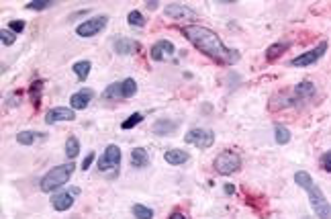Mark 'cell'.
<instances>
[{"label": "cell", "instance_id": "cell-8", "mask_svg": "<svg viewBox=\"0 0 331 219\" xmlns=\"http://www.w3.org/2000/svg\"><path fill=\"white\" fill-rule=\"evenodd\" d=\"M325 52H327V41H321L317 47L311 49V52H307V54H303V55L295 57L293 62H290V66H295V68H307V66H313L315 62H319V59L325 55Z\"/></svg>", "mask_w": 331, "mask_h": 219}, {"label": "cell", "instance_id": "cell-32", "mask_svg": "<svg viewBox=\"0 0 331 219\" xmlns=\"http://www.w3.org/2000/svg\"><path fill=\"white\" fill-rule=\"evenodd\" d=\"M8 29H11L13 33H21L25 29V21H11L8 23Z\"/></svg>", "mask_w": 331, "mask_h": 219}, {"label": "cell", "instance_id": "cell-33", "mask_svg": "<svg viewBox=\"0 0 331 219\" xmlns=\"http://www.w3.org/2000/svg\"><path fill=\"white\" fill-rule=\"evenodd\" d=\"M321 166H323V170H327V172H331V150L321 158Z\"/></svg>", "mask_w": 331, "mask_h": 219}, {"label": "cell", "instance_id": "cell-4", "mask_svg": "<svg viewBox=\"0 0 331 219\" xmlns=\"http://www.w3.org/2000/svg\"><path fill=\"white\" fill-rule=\"evenodd\" d=\"M215 170L223 176H229V174H235L239 168H241V156L237 152H223L215 158Z\"/></svg>", "mask_w": 331, "mask_h": 219}, {"label": "cell", "instance_id": "cell-37", "mask_svg": "<svg viewBox=\"0 0 331 219\" xmlns=\"http://www.w3.org/2000/svg\"><path fill=\"white\" fill-rule=\"evenodd\" d=\"M145 6L151 8V11H155V8H158V2H145Z\"/></svg>", "mask_w": 331, "mask_h": 219}, {"label": "cell", "instance_id": "cell-22", "mask_svg": "<svg viewBox=\"0 0 331 219\" xmlns=\"http://www.w3.org/2000/svg\"><path fill=\"white\" fill-rule=\"evenodd\" d=\"M178 129V123L174 121V123H170V121H158L153 125V133L155 135H170L172 131H176Z\"/></svg>", "mask_w": 331, "mask_h": 219}, {"label": "cell", "instance_id": "cell-10", "mask_svg": "<svg viewBox=\"0 0 331 219\" xmlns=\"http://www.w3.org/2000/svg\"><path fill=\"white\" fill-rule=\"evenodd\" d=\"M174 52H176L174 43L168 41V39H162V41L153 43L149 54H151V59H155V62H164V59H168L170 55H174Z\"/></svg>", "mask_w": 331, "mask_h": 219}, {"label": "cell", "instance_id": "cell-31", "mask_svg": "<svg viewBox=\"0 0 331 219\" xmlns=\"http://www.w3.org/2000/svg\"><path fill=\"white\" fill-rule=\"evenodd\" d=\"M50 6H53V2H37V0H33V2L25 4V8H29V11H45Z\"/></svg>", "mask_w": 331, "mask_h": 219}, {"label": "cell", "instance_id": "cell-5", "mask_svg": "<svg viewBox=\"0 0 331 219\" xmlns=\"http://www.w3.org/2000/svg\"><path fill=\"white\" fill-rule=\"evenodd\" d=\"M106 23H109V17H104V15L88 18V21H84V23H80L76 27V35L78 37H94L106 27Z\"/></svg>", "mask_w": 331, "mask_h": 219}, {"label": "cell", "instance_id": "cell-12", "mask_svg": "<svg viewBox=\"0 0 331 219\" xmlns=\"http://www.w3.org/2000/svg\"><path fill=\"white\" fill-rule=\"evenodd\" d=\"M92 98H94V92L90 88H82V91H78L70 96V105H72L74 111H82V109H86L90 105Z\"/></svg>", "mask_w": 331, "mask_h": 219}, {"label": "cell", "instance_id": "cell-21", "mask_svg": "<svg viewBox=\"0 0 331 219\" xmlns=\"http://www.w3.org/2000/svg\"><path fill=\"white\" fill-rule=\"evenodd\" d=\"M102 98H104V101H116V98H123L121 82H113V84L106 86V91L102 92Z\"/></svg>", "mask_w": 331, "mask_h": 219}, {"label": "cell", "instance_id": "cell-11", "mask_svg": "<svg viewBox=\"0 0 331 219\" xmlns=\"http://www.w3.org/2000/svg\"><path fill=\"white\" fill-rule=\"evenodd\" d=\"M164 15L170 17V18H176V21H182V18H192L194 11L186 4H180V2H170L168 6L164 8Z\"/></svg>", "mask_w": 331, "mask_h": 219}, {"label": "cell", "instance_id": "cell-19", "mask_svg": "<svg viewBox=\"0 0 331 219\" xmlns=\"http://www.w3.org/2000/svg\"><path fill=\"white\" fill-rule=\"evenodd\" d=\"M288 47H290V41H276V43H272L266 49V57L268 59H276L280 55H284V52H288Z\"/></svg>", "mask_w": 331, "mask_h": 219}, {"label": "cell", "instance_id": "cell-2", "mask_svg": "<svg viewBox=\"0 0 331 219\" xmlns=\"http://www.w3.org/2000/svg\"><path fill=\"white\" fill-rule=\"evenodd\" d=\"M295 182L309 195V201H311V207H313L315 215L319 219H331V205L327 201V197L323 195V191H321V188L313 182L311 174L305 172V170H298L295 174Z\"/></svg>", "mask_w": 331, "mask_h": 219}, {"label": "cell", "instance_id": "cell-13", "mask_svg": "<svg viewBox=\"0 0 331 219\" xmlns=\"http://www.w3.org/2000/svg\"><path fill=\"white\" fill-rule=\"evenodd\" d=\"M51 205H53L55 211H67V209H72V205H74V195L70 191L55 193L51 199Z\"/></svg>", "mask_w": 331, "mask_h": 219}, {"label": "cell", "instance_id": "cell-36", "mask_svg": "<svg viewBox=\"0 0 331 219\" xmlns=\"http://www.w3.org/2000/svg\"><path fill=\"white\" fill-rule=\"evenodd\" d=\"M225 193L227 195H233V193H235V186H233V184H225Z\"/></svg>", "mask_w": 331, "mask_h": 219}, {"label": "cell", "instance_id": "cell-30", "mask_svg": "<svg viewBox=\"0 0 331 219\" xmlns=\"http://www.w3.org/2000/svg\"><path fill=\"white\" fill-rule=\"evenodd\" d=\"M0 41H2V45H13L15 41H17V35L11 31V29H2V31H0Z\"/></svg>", "mask_w": 331, "mask_h": 219}, {"label": "cell", "instance_id": "cell-24", "mask_svg": "<svg viewBox=\"0 0 331 219\" xmlns=\"http://www.w3.org/2000/svg\"><path fill=\"white\" fill-rule=\"evenodd\" d=\"M41 91H43V82L41 80H35L31 84V88H29V98H31L33 107H39V103H41Z\"/></svg>", "mask_w": 331, "mask_h": 219}, {"label": "cell", "instance_id": "cell-14", "mask_svg": "<svg viewBox=\"0 0 331 219\" xmlns=\"http://www.w3.org/2000/svg\"><path fill=\"white\" fill-rule=\"evenodd\" d=\"M113 49H115V54H119V55H131L133 52H139V45L135 43L133 39L121 37V39H116V41H115Z\"/></svg>", "mask_w": 331, "mask_h": 219}, {"label": "cell", "instance_id": "cell-20", "mask_svg": "<svg viewBox=\"0 0 331 219\" xmlns=\"http://www.w3.org/2000/svg\"><path fill=\"white\" fill-rule=\"evenodd\" d=\"M72 70L76 72V78H78V80L84 82L86 78H88V74H90L92 64H90V59H80V62H76V64L72 66Z\"/></svg>", "mask_w": 331, "mask_h": 219}, {"label": "cell", "instance_id": "cell-9", "mask_svg": "<svg viewBox=\"0 0 331 219\" xmlns=\"http://www.w3.org/2000/svg\"><path fill=\"white\" fill-rule=\"evenodd\" d=\"M76 119V111L72 107H55L50 109L45 113V123L47 125H53V123H64V121H74Z\"/></svg>", "mask_w": 331, "mask_h": 219}, {"label": "cell", "instance_id": "cell-16", "mask_svg": "<svg viewBox=\"0 0 331 219\" xmlns=\"http://www.w3.org/2000/svg\"><path fill=\"white\" fill-rule=\"evenodd\" d=\"M47 133L43 131H21L17 135V142L21 146H33L35 142H39V139H45Z\"/></svg>", "mask_w": 331, "mask_h": 219}, {"label": "cell", "instance_id": "cell-27", "mask_svg": "<svg viewBox=\"0 0 331 219\" xmlns=\"http://www.w3.org/2000/svg\"><path fill=\"white\" fill-rule=\"evenodd\" d=\"M133 215L137 217V219H153V209H149V207H145V205H133Z\"/></svg>", "mask_w": 331, "mask_h": 219}, {"label": "cell", "instance_id": "cell-6", "mask_svg": "<svg viewBox=\"0 0 331 219\" xmlns=\"http://www.w3.org/2000/svg\"><path fill=\"white\" fill-rule=\"evenodd\" d=\"M184 139H186V144L197 146L199 150H209L215 144V133L211 129H190Z\"/></svg>", "mask_w": 331, "mask_h": 219}, {"label": "cell", "instance_id": "cell-1", "mask_svg": "<svg viewBox=\"0 0 331 219\" xmlns=\"http://www.w3.org/2000/svg\"><path fill=\"white\" fill-rule=\"evenodd\" d=\"M182 35L188 39V41L202 52L204 55H209L211 59H215L219 64H225V66H233L239 62V52L235 49H229L225 43L221 41V37L211 31L209 27H202V25H186L182 27Z\"/></svg>", "mask_w": 331, "mask_h": 219}, {"label": "cell", "instance_id": "cell-7", "mask_svg": "<svg viewBox=\"0 0 331 219\" xmlns=\"http://www.w3.org/2000/svg\"><path fill=\"white\" fill-rule=\"evenodd\" d=\"M121 166V147L119 146H106L104 154L100 156L99 160V170L100 172H106V170H116V168Z\"/></svg>", "mask_w": 331, "mask_h": 219}, {"label": "cell", "instance_id": "cell-35", "mask_svg": "<svg viewBox=\"0 0 331 219\" xmlns=\"http://www.w3.org/2000/svg\"><path fill=\"white\" fill-rule=\"evenodd\" d=\"M168 219H186V215L180 213V211H174V213H170V215H168Z\"/></svg>", "mask_w": 331, "mask_h": 219}, {"label": "cell", "instance_id": "cell-23", "mask_svg": "<svg viewBox=\"0 0 331 219\" xmlns=\"http://www.w3.org/2000/svg\"><path fill=\"white\" fill-rule=\"evenodd\" d=\"M78 154H80V142H78V137L70 135L66 139V156L74 160V158H78Z\"/></svg>", "mask_w": 331, "mask_h": 219}, {"label": "cell", "instance_id": "cell-34", "mask_svg": "<svg viewBox=\"0 0 331 219\" xmlns=\"http://www.w3.org/2000/svg\"><path fill=\"white\" fill-rule=\"evenodd\" d=\"M94 158H96V154H94V152H90L88 156L84 158V162H82V170H88V168H90V164L94 162Z\"/></svg>", "mask_w": 331, "mask_h": 219}, {"label": "cell", "instance_id": "cell-26", "mask_svg": "<svg viewBox=\"0 0 331 219\" xmlns=\"http://www.w3.org/2000/svg\"><path fill=\"white\" fill-rule=\"evenodd\" d=\"M121 88H123V98H131L137 94V82H135L133 78H125L121 82Z\"/></svg>", "mask_w": 331, "mask_h": 219}, {"label": "cell", "instance_id": "cell-25", "mask_svg": "<svg viewBox=\"0 0 331 219\" xmlns=\"http://www.w3.org/2000/svg\"><path fill=\"white\" fill-rule=\"evenodd\" d=\"M274 137H276V144H280V146L288 144V142H290V129L278 123V125L274 127Z\"/></svg>", "mask_w": 331, "mask_h": 219}, {"label": "cell", "instance_id": "cell-17", "mask_svg": "<svg viewBox=\"0 0 331 219\" xmlns=\"http://www.w3.org/2000/svg\"><path fill=\"white\" fill-rule=\"evenodd\" d=\"M313 94H315V86H313V82H309V80L300 82V84L295 88V96H297V101H298V103L307 101V98H311Z\"/></svg>", "mask_w": 331, "mask_h": 219}, {"label": "cell", "instance_id": "cell-18", "mask_svg": "<svg viewBox=\"0 0 331 219\" xmlns=\"http://www.w3.org/2000/svg\"><path fill=\"white\" fill-rule=\"evenodd\" d=\"M148 164H149L148 152H145L143 147H135V150L131 152V166L133 168H145Z\"/></svg>", "mask_w": 331, "mask_h": 219}, {"label": "cell", "instance_id": "cell-28", "mask_svg": "<svg viewBox=\"0 0 331 219\" xmlns=\"http://www.w3.org/2000/svg\"><path fill=\"white\" fill-rule=\"evenodd\" d=\"M127 23H129L131 27L143 29V27H145V18H143V15H141L139 11H131V13L127 15Z\"/></svg>", "mask_w": 331, "mask_h": 219}, {"label": "cell", "instance_id": "cell-15", "mask_svg": "<svg viewBox=\"0 0 331 219\" xmlns=\"http://www.w3.org/2000/svg\"><path fill=\"white\" fill-rule=\"evenodd\" d=\"M164 160L168 162V164H172V166H180V164H186L188 160H190V154L188 152H184V150H168L164 154Z\"/></svg>", "mask_w": 331, "mask_h": 219}, {"label": "cell", "instance_id": "cell-29", "mask_svg": "<svg viewBox=\"0 0 331 219\" xmlns=\"http://www.w3.org/2000/svg\"><path fill=\"white\" fill-rule=\"evenodd\" d=\"M141 121H143V115H141V113H133V115H129V117L121 123V127H123V129H131V127H135V125H139Z\"/></svg>", "mask_w": 331, "mask_h": 219}, {"label": "cell", "instance_id": "cell-3", "mask_svg": "<svg viewBox=\"0 0 331 219\" xmlns=\"http://www.w3.org/2000/svg\"><path fill=\"white\" fill-rule=\"evenodd\" d=\"M74 170H76L74 162H66V164H60V166H53L51 170L41 178L39 188H41L43 193H53L55 188L64 186L67 181H70L72 174H74Z\"/></svg>", "mask_w": 331, "mask_h": 219}]
</instances>
